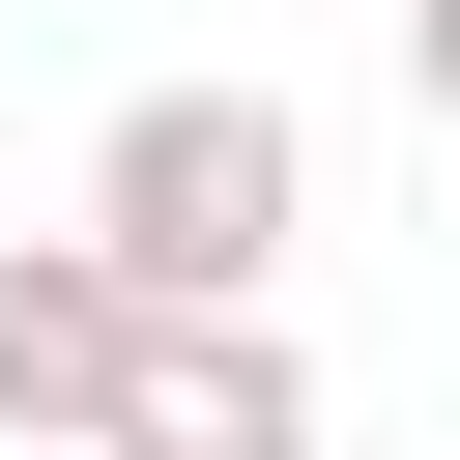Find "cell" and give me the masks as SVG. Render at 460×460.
Here are the masks:
<instances>
[{
  "mask_svg": "<svg viewBox=\"0 0 460 460\" xmlns=\"http://www.w3.org/2000/svg\"><path fill=\"white\" fill-rule=\"evenodd\" d=\"M288 230H316V115H288V86H144V115L86 144V259H115L144 316H259Z\"/></svg>",
  "mask_w": 460,
  "mask_h": 460,
  "instance_id": "cell-1",
  "label": "cell"
},
{
  "mask_svg": "<svg viewBox=\"0 0 460 460\" xmlns=\"http://www.w3.org/2000/svg\"><path fill=\"white\" fill-rule=\"evenodd\" d=\"M402 86H431V144H460V0H402Z\"/></svg>",
  "mask_w": 460,
  "mask_h": 460,
  "instance_id": "cell-4",
  "label": "cell"
},
{
  "mask_svg": "<svg viewBox=\"0 0 460 460\" xmlns=\"http://www.w3.org/2000/svg\"><path fill=\"white\" fill-rule=\"evenodd\" d=\"M144 345H172V316H144L86 230H0V460H115Z\"/></svg>",
  "mask_w": 460,
  "mask_h": 460,
  "instance_id": "cell-2",
  "label": "cell"
},
{
  "mask_svg": "<svg viewBox=\"0 0 460 460\" xmlns=\"http://www.w3.org/2000/svg\"><path fill=\"white\" fill-rule=\"evenodd\" d=\"M115 460H316V345L288 316H172L144 402H115Z\"/></svg>",
  "mask_w": 460,
  "mask_h": 460,
  "instance_id": "cell-3",
  "label": "cell"
}]
</instances>
